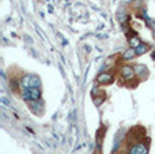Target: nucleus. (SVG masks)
<instances>
[{
    "label": "nucleus",
    "instance_id": "nucleus-9",
    "mask_svg": "<svg viewBox=\"0 0 155 154\" xmlns=\"http://www.w3.org/2000/svg\"><path fill=\"white\" fill-rule=\"evenodd\" d=\"M140 42H142V41H140L137 37H132V38H131V45H132V48H136V46L139 45Z\"/></svg>",
    "mask_w": 155,
    "mask_h": 154
},
{
    "label": "nucleus",
    "instance_id": "nucleus-2",
    "mask_svg": "<svg viewBox=\"0 0 155 154\" xmlns=\"http://www.w3.org/2000/svg\"><path fill=\"white\" fill-rule=\"evenodd\" d=\"M121 78H123L125 82L134 81V79L136 78V72H135L134 65H131V64H124L123 67H121Z\"/></svg>",
    "mask_w": 155,
    "mask_h": 154
},
{
    "label": "nucleus",
    "instance_id": "nucleus-10",
    "mask_svg": "<svg viewBox=\"0 0 155 154\" xmlns=\"http://www.w3.org/2000/svg\"><path fill=\"white\" fill-rule=\"evenodd\" d=\"M151 27H153V33H154V37H155V21H153V23H151Z\"/></svg>",
    "mask_w": 155,
    "mask_h": 154
},
{
    "label": "nucleus",
    "instance_id": "nucleus-6",
    "mask_svg": "<svg viewBox=\"0 0 155 154\" xmlns=\"http://www.w3.org/2000/svg\"><path fill=\"white\" fill-rule=\"evenodd\" d=\"M135 49H136V55H137V56H142V55L147 53V52L150 51V46H148L147 44H144V42H140Z\"/></svg>",
    "mask_w": 155,
    "mask_h": 154
},
{
    "label": "nucleus",
    "instance_id": "nucleus-1",
    "mask_svg": "<svg viewBox=\"0 0 155 154\" xmlns=\"http://www.w3.org/2000/svg\"><path fill=\"white\" fill-rule=\"evenodd\" d=\"M22 98L27 102L41 101V89L40 87H25L22 89Z\"/></svg>",
    "mask_w": 155,
    "mask_h": 154
},
{
    "label": "nucleus",
    "instance_id": "nucleus-8",
    "mask_svg": "<svg viewBox=\"0 0 155 154\" xmlns=\"http://www.w3.org/2000/svg\"><path fill=\"white\" fill-rule=\"evenodd\" d=\"M29 87H41V79L37 75H31L30 76Z\"/></svg>",
    "mask_w": 155,
    "mask_h": 154
},
{
    "label": "nucleus",
    "instance_id": "nucleus-7",
    "mask_svg": "<svg viewBox=\"0 0 155 154\" xmlns=\"http://www.w3.org/2000/svg\"><path fill=\"white\" fill-rule=\"evenodd\" d=\"M137 55H136V49L135 48H129V49H127L125 52H124V55H123V60H132L134 57H136Z\"/></svg>",
    "mask_w": 155,
    "mask_h": 154
},
{
    "label": "nucleus",
    "instance_id": "nucleus-4",
    "mask_svg": "<svg viewBox=\"0 0 155 154\" xmlns=\"http://www.w3.org/2000/svg\"><path fill=\"white\" fill-rule=\"evenodd\" d=\"M135 72H136V76L140 79H146L148 76V70L144 64H135Z\"/></svg>",
    "mask_w": 155,
    "mask_h": 154
},
{
    "label": "nucleus",
    "instance_id": "nucleus-3",
    "mask_svg": "<svg viewBox=\"0 0 155 154\" xmlns=\"http://www.w3.org/2000/svg\"><path fill=\"white\" fill-rule=\"evenodd\" d=\"M148 153V143H135L131 146L127 154H147Z\"/></svg>",
    "mask_w": 155,
    "mask_h": 154
},
{
    "label": "nucleus",
    "instance_id": "nucleus-5",
    "mask_svg": "<svg viewBox=\"0 0 155 154\" xmlns=\"http://www.w3.org/2000/svg\"><path fill=\"white\" fill-rule=\"evenodd\" d=\"M113 74H110V72H102V74H99L98 75V78H97V81H98V83H101V85H109V83H112L113 82Z\"/></svg>",
    "mask_w": 155,
    "mask_h": 154
}]
</instances>
